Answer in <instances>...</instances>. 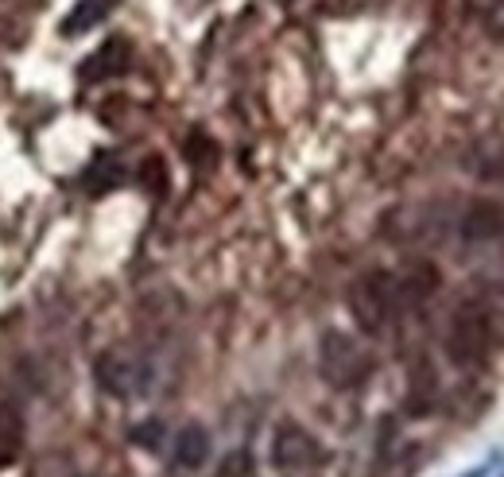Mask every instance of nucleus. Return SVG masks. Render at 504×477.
<instances>
[{"label": "nucleus", "mask_w": 504, "mask_h": 477, "mask_svg": "<svg viewBox=\"0 0 504 477\" xmlns=\"http://www.w3.org/2000/svg\"><path fill=\"white\" fill-rule=\"evenodd\" d=\"M404 311L400 291H396V272H364L353 280L349 288V314L357 318V326L364 334H384L396 322V314Z\"/></svg>", "instance_id": "nucleus-1"}, {"label": "nucleus", "mask_w": 504, "mask_h": 477, "mask_svg": "<svg viewBox=\"0 0 504 477\" xmlns=\"http://www.w3.org/2000/svg\"><path fill=\"white\" fill-rule=\"evenodd\" d=\"M372 354L364 349L357 338L341 334V330H326L323 346H318V369L334 388H357L372 377Z\"/></svg>", "instance_id": "nucleus-2"}, {"label": "nucleus", "mask_w": 504, "mask_h": 477, "mask_svg": "<svg viewBox=\"0 0 504 477\" xmlns=\"http://www.w3.org/2000/svg\"><path fill=\"white\" fill-rule=\"evenodd\" d=\"M492 346V318L481 306H458V314L446 326V357L458 369H474L489 357Z\"/></svg>", "instance_id": "nucleus-3"}, {"label": "nucleus", "mask_w": 504, "mask_h": 477, "mask_svg": "<svg viewBox=\"0 0 504 477\" xmlns=\"http://www.w3.org/2000/svg\"><path fill=\"white\" fill-rule=\"evenodd\" d=\"M272 462L280 470H307V465L323 462V447L307 427H299L295 419H284L272 431Z\"/></svg>", "instance_id": "nucleus-4"}, {"label": "nucleus", "mask_w": 504, "mask_h": 477, "mask_svg": "<svg viewBox=\"0 0 504 477\" xmlns=\"http://www.w3.org/2000/svg\"><path fill=\"white\" fill-rule=\"evenodd\" d=\"M98 385L105 392H113V396H136V392L144 388V369L128 354L113 349V354L98 357Z\"/></svg>", "instance_id": "nucleus-5"}, {"label": "nucleus", "mask_w": 504, "mask_h": 477, "mask_svg": "<svg viewBox=\"0 0 504 477\" xmlns=\"http://www.w3.org/2000/svg\"><path fill=\"white\" fill-rule=\"evenodd\" d=\"M438 268L431 260H412L407 268L396 272V291H400V303L404 306H415L423 299H431V295L438 291Z\"/></svg>", "instance_id": "nucleus-6"}, {"label": "nucleus", "mask_w": 504, "mask_h": 477, "mask_svg": "<svg viewBox=\"0 0 504 477\" xmlns=\"http://www.w3.org/2000/svg\"><path fill=\"white\" fill-rule=\"evenodd\" d=\"M504 233V210L489 198H477V203L466 206L462 214V237L466 241H492Z\"/></svg>", "instance_id": "nucleus-7"}, {"label": "nucleus", "mask_w": 504, "mask_h": 477, "mask_svg": "<svg viewBox=\"0 0 504 477\" xmlns=\"http://www.w3.org/2000/svg\"><path fill=\"white\" fill-rule=\"evenodd\" d=\"M128 59H132V47H128L124 39H109L98 55H90L82 62V82H101V78H109V74H121L128 67Z\"/></svg>", "instance_id": "nucleus-8"}, {"label": "nucleus", "mask_w": 504, "mask_h": 477, "mask_svg": "<svg viewBox=\"0 0 504 477\" xmlns=\"http://www.w3.org/2000/svg\"><path fill=\"white\" fill-rule=\"evenodd\" d=\"M24 416L12 408V404H0V470H8V465L20 462V454H24Z\"/></svg>", "instance_id": "nucleus-9"}, {"label": "nucleus", "mask_w": 504, "mask_h": 477, "mask_svg": "<svg viewBox=\"0 0 504 477\" xmlns=\"http://www.w3.org/2000/svg\"><path fill=\"white\" fill-rule=\"evenodd\" d=\"M206 458H210V434H206V427L187 423V427L175 434V462L187 465V470H198Z\"/></svg>", "instance_id": "nucleus-10"}, {"label": "nucleus", "mask_w": 504, "mask_h": 477, "mask_svg": "<svg viewBox=\"0 0 504 477\" xmlns=\"http://www.w3.org/2000/svg\"><path fill=\"white\" fill-rule=\"evenodd\" d=\"M113 12V0H82L78 8H74V12L62 20L59 24V31L67 39H74V36H82V31H90V28H98L105 16Z\"/></svg>", "instance_id": "nucleus-11"}, {"label": "nucleus", "mask_w": 504, "mask_h": 477, "mask_svg": "<svg viewBox=\"0 0 504 477\" xmlns=\"http://www.w3.org/2000/svg\"><path fill=\"white\" fill-rule=\"evenodd\" d=\"M213 477H256V458L249 450H229L225 458L218 462Z\"/></svg>", "instance_id": "nucleus-12"}]
</instances>
